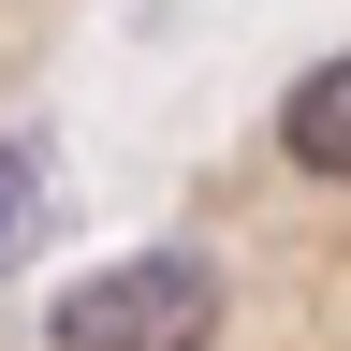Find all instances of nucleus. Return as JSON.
I'll use <instances>...</instances> for the list:
<instances>
[{"instance_id":"1","label":"nucleus","mask_w":351,"mask_h":351,"mask_svg":"<svg viewBox=\"0 0 351 351\" xmlns=\"http://www.w3.org/2000/svg\"><path fill=\"white\" fill-rule=\"evenodd\" d=\"M219 337V263L205 249H117L44 293V351H205Z\"/></svg>"},{"instance_id":"2","label":"nucleus","mask_w":351,"mask_h":351,"mask_svg":"<svg viewBox=\"0 0 351 351\" xmlns=\"http://www.w3.org/2000/svg\"><path fill=\"white\" fill-rule=\"evenodd\" d=\"M278 161H293V176H337V191H351V44H322V59L278 88Z\"/></svg>"},{"instance_id":"3","label":"nucleus","mask_w":351,"mask_h":351,"mask_svg":"<svg viewBox=\"0 0 351 351\" xmlns=\"http://www.w3.org/2000/svg\"><path fill=\"white\" fill-rule=\"evenodd\" d=\"M44 161H59L44 132H0V263H15V234L44 219Z\"/></svg>"}]
</instances>
